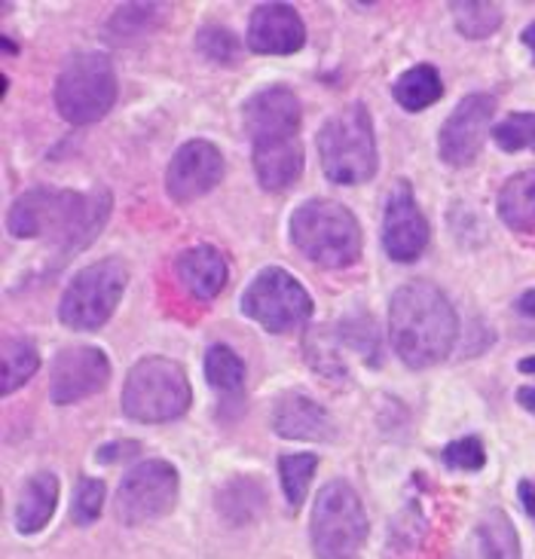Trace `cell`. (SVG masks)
Here are the masks:
<instances>
[{"mask_svg":"<svg viewBox=\"0 0 535 559\" xmlns=\"http://www.w3.org/2000/svg\"><path fill=\"white\" fill-rule=\"evenodd\" d=\"M110 193L95 187L90 193L34 187L15 199L7 214V229L15 239H44L56 254L74 258L105 229Z\"/></svg>","mask_w":535,"mask_h":559,"instance_id":"obj_1","label":"cell"},{"mask_svg":"<svg viewBox=\"0 0 535 559\" xmlns=\"http://www.w3.org/2000/svg\"><path fill=\"white\" fill-rule=\"evenodd\" d=\"M389 340L401 361L413 370L441 364L459 340V316L441 287L407 282L389 302Z\"/></svg>","mask_w":535,"mask_h":559,"instance_id":"obj_2","label":"cell"},{"mask_svg":"<svg viewBox=\"0 0 535 559\" xmlns=\"http://www.w3.org/2000/svg\"><path fill=\"white\" fill-rule=\"evenodd\" d=\"M288 236L306 260L324 270H346L361 258V227L355 214L334 199H306L288 221Z\"/></svg>","mask_w":535,"mask_h":559,"instance_id":"obj_3","label":"cell"},{"mask_svg":"<svg viewBox=\"0 0 535 559\" xmlns=\"http://www.w3.org/2000/svg\"><path fill=\"white\" fill-rule=\"evenodd\" d=\"M319 163L334 183L352 187L377 175V135L365 105L343 107L319 129Z\"/></svg>","mask_w":535,"mask_h":559,"instance_id":"obj_4","label":"cell"},{"mask_svg":"<svg viewBox=\"0 0 535 559\" xmlns=\"http://www.w3.org/2000/svg\"><path fill=\"white\" fill-rule=\"evenodd\" d=\"M193 392L183 367L171 358L138 361L122 385V413L144 425L181 419L190 409Z\"/></svg>","mask_w":535,"mask_h":559,"instance_id":"obj_5","label":"cell"},{"mask_svg":"<svg viewBox=\"0 0 535 559\" xmlns=\"http://www.w3.org/2000/svg\"><path fill=\"white\" fill-rule=\"evenodd\" d=\"M120 83L107 52H76L56 80V107L71 126H90L117 105Z\"/></svg>","mask_w":535,"mask_h":559,"instance_id":"obj_6","label":"cell"},{"mask_svg":"<svg viewBox=\"0 0 535 559\" xmlns=\"http://www.w3.org/2000/svg\"><path fill=\"white\" fill-rule=\"evenodd\" d=\"M312 550L319 559H352L367 538V514L349 480H331L312 501Z\"/></svg>","mask_w":535,"mask_h":559,"instance_id":"obj_7","label":"cell"},{"mask_svg":"<svg viewBox=\"0 0 535 559\" xmlns=\"http://www.w3.org/2000/svg\"><path fill=\"white\" fill-rule=\"evenodd\" d=\"M129 285V270L117 258L98 260L71 278L59 302V321L71 331H102L117 312Z\"/></svg>","mask_w":535,"mask_h":559,"instance_id":"obj_8","label":"cell"},{"mask_svg":"<svg viewBox=\"0 0 535 559\" xmlns=\"http://www.w3.org/2000/svg\"><path fill=\"white\" fill-rule=\"evenodd\" d=\"M239 309L263 331L288 333L304 328L312 318V297L288 270L266 266L242 290Z\"/></svg>","mask_w":535,"mask_h":559,"instance_id":"obj_9","label":"cell"},{"mask_svg":"<svg viewBox=\"0 0 535 559\" xmlns=\"http://www.w3.org/2000/svg\"><path fill=\"white\" fill-rule=\"evenodd\" d=\"M178 468L166 459H147L122 477L117 489V520L126 526H141L171 514L178 501Z\"/></svg>","mask_w":535,"mask_h":559,"instance_id":"obj_10","label":"cell"},{"mask_svg":"<svg viewBox=\"0 0 535 559\" xmlns=\"http://www.w3.org/2000/svg\"><path fill=\"white\" fill-rule=\"evenodd\" d=\"M492 114H496V98L487 92H472L459 102L456 110L443 120L438 135V153L447 166L465 168L480 156Z\"/></svg>","mask_w":535,"mask_h":559,"instance_id":"obj_11","label":"cell"},{"mask_svg":"<svg viewBox=\"0 0 535 559\" xmlns=\"http://www.w3.org/2000/svg\"><path fill=\"white\" fill-rule=\"evenodd\" d=\"M110 382V361L98 346L61 348L49 370V397L52 404H76L83 397L105 392Z\"/></svg>","mask_w":535,"mask_h":559,"instance_id":"obj_12","label":"cell"},{"mask_svg":"<svg viewBox=\"0 0 535 559\" xmlns=\"http://www.w3.org/2000/svg\"><path fill=\"white\" fill-rule=\"evenodd\" d=\"M428 245V221L419 212L411 183L397 181L385 199L382 214V248L395 263H411Z\"/></svg>","mask_w":535,"mask_h":559,"instance_id":"obj_13","label":"cell"},{"mask_svg":"<svg viewBox=\"0 0 535 559\" xmlns=\"http://www.w3.org/2000/svg\"><path fill=\"white\" fill-rule=\"evenodd\" d=\"M224 156L212 141H187L166 168V190L175 202H193L224 181Z\"/></svg>","mask_w":535,"mask_h":559,"instance_id":"obj_14","label":"cell"},{"mask_svg":"<svg viewBox=\"0 0 535 559\" xmlns=\"http://www.w3.org/2000/svg\"><path fill=\"white\" fill-rule=\"evenodd\" d=\"M306 44V25L290 3H260L248 19V49L258 56H290Z\"/></svg>","mask_w":535,"mask_h":559,"instance_id":"obj_15","label":"cell"},{"mask_svg":"<svg viewBox=\"0 0 535 559\" xmlns=\"http://www.w3.org/2000/svg\"><path fill=\"white\" fill-rule=\"evenodd\" d=\"M300 98L288 86H266L254 92L242 107L245 132L254 141L278 135H300Z\"/></svg>","mask_w":535,"mask_h":559,"instance_id":"obj_16","label":"cell"},{"mask_svg":"<svg viewBox=\"0 0 535 559\" xmlns=\"http://www.w3.org/2000/svg\"><path fill=\"white\" fill-rule=\"evenodd\" d=\"M273 431L278 438L306 440V443H328L336 438L331 413L304 392H288L275 401Z\"/></svg>","mask_w":535,"mask_h":559,"instance_id":"obj_17","label":"cell"},{"mask_svg":"<svg viewBox=\"0 0 535 559\" xmlns=\"http://www.w3.org/2000/svg\"><path fill=\"white\" fill-rule=\"evenodd\" d=\"M251 163L258 171V181L263 190L278 193L297 183L300 171H304V141L300 135H282L270 138V141H258L251 144Z\"/></svg>","mask_w":535,"mask_h":559,"instance_id":"obj_18","label":"cell"},{"mask_svg":"<svg viewBox=\"0 0 535 559\" xmlns=\"http://www.w3.org/2000/svg\"><path fill=\"white\" fill-rule=\"evenodd\" d=\"M175 275L181 287L199 302H212L229 278L227 258L212 248V245H197V248H187L175 260Z\"/></svg>","mask_w":535,"mask_h":559,"instance_id":"obj_19","label":"cell"},{"mask_svg":"<svg viewBox=\"0 0 535 559\" xmlns=\"http://www.w3.org/2000/svg\"><path fill=\"white\" fill-rule=\"evenodd\" d=\"M59 504V477L52 471H40L25 480L15 501V530L22 535H37L56 514Z\"/></svg>","mask_w":535,"mask_h":559,"instance_id":"obj_20","label":"cell"},{"mask_svg":"<svg viewBox=\"0 0 535 559\" xmlns=\"http://www.w3.org/2000/svg\"><path fill=\"white\" fill-rule=\"evenodd\" d=\"M496 209L504 227L514 233H533L535 229V168H526L504 183L496 199Z\"/></svg>","mask_w":535,"mask_h":559,"instance_id":"obj_21","label":"cell"},{"mask_svg":"<svg viewBox=\"0 0 535 559\" xmlns=\"http://www.w3.org/2000/svg\"><path fill=\"white\" fill-rule=\"evenodd\" d=\"M392 95H395V102L404 110L419 114V110L431 107L443 95L441 74L431 64H413L411 71H404V74L397 76L395 86H392Z\"/></svg>","mask_w":535,"mask_h":559,"instance_id":"obj_22","label":"cell"},{"mask_svg":"<svg viewBox=\"0 0 535 559\" xmlns=\"http://www.w3.org/2000/svg\"><path fill=\"white\" fill-rule=\"evenodd\" d=\"M0 392L13 394L28 382L37 370H40V355L37 346L25 340V336H7L3 348H0Z\"/></svg>","mask_w":535,"mask_h":559,"instance_id":"obj_23","label":"cell"},{"mask_svg":"<svg viewBox=\"0 0 535 559\" xmlns=\"http://www.w3.org/2000/svg\"><path fill=\"white\" fill-rule=\"evenodd\" d=\"M477 557L480 559H520V538L504 511H487L477 523Z\"/></svg>","mask_w":535,"mask_h":559,"instance_id":"obj_24","label":"cell"},{"mask_svg":"<svg viewBox=\"0 0 535 559\" xmlns=\"http://www.w3.org/2000/svg\"><path fill=\"white\" fill-rule=\"evenodd\" d=\"M163 3H122L117 7V13L110 15V22H107V34H110V40H135V37H144V34H151L159 22H163Z\"/></svg>","mask_w":535,"mask_h":559,"instance_id":"obj_25","label":"cell"},{"mask_svg":"<svg viewBox=\"0 0 535 559\" xmlns=\"http://www.w3.org/2000/svg\"><path fill=\"white\" fill-rule=\"evenodd\" d=\"M319 468L316 453H288L278 459V477H282V492L290 511H300L312 484V474Z\"/></svg>","mask_w":535,"mask_h":559,"instance_id":"obj_26","label":"cell"},{"mask_svg":"<svg viewBox=\"0 0 535 559\" xmlns=\"http://www.w3.org/2000/svg\"><path fill=\"white\" fill-rule=\"evenodd\" d=\"M453 19L462 37L468 40H487L502 28V7L499 3H484V0H462L453 3Z\"/></svg>","mask_w":535,"mask_h":559,"instance_id":"obj_27","label":"cell"},{"mask_svg":"<svg viewBox=\"0 0 535 559\" xmlns=\"http://www.w3.org/2000/svg\"><path fill=\"white\" fill-rule=\"evenodd\" d=\"M205 377L217 392L236 394L245 385V361L224 343H217L205 352Z\"/></svg>","mask_w":535,"mask_h":559,"instance_id":"obj_28","label":"cell"},{"mask_svg":"<svg viewBox=\"0 0 535 559\" xmlns=\"http://www.w3.org/2000/svg\"><path fill=\"white\" fill-rule=\"evenodd\" d=\"M489 135L504 153L535 151V114H508Z\"/></svg>","mask_w":535,"mask_h":559,"instance_id":"obj_29","label":"cell"},{"mask_svg":"<svg viewBox=\"0 0 535 559\" xmlns=\"http://www.w3.org/2000/svg\"><path fill=\"white\" fill-rule=\"evenodd\" d=\"M197 49L209 61H214V64H227V68L242 59L239 37L229 28H224V25H205V28L199 31Z\"/></svg>","mask_w":535,"mask_h":559,"instance_id":"obj_30","label":"cell"},{"mask_svg":"<svg viewBox=\"0 0 535 559\" xmlns=\"http://www.w3.org/2000/svg\"><path fill=\"white\" fill-rule=\"evenodd\" d=\"M105 480H92V477H83L74 489V501H71V520L76 526H90L102 516V508H105Z\"/></svg>","mask_w":535,"mask_h":559,"instance_id":"obj_31","label":"cell"},{"mask_svg":"<svg viewBox=\"0 0 535 559\" xmlns=\"http://www.w3.org/2000/svg\"><path fill=\"white\" fill-rule=\"evenodd\" d=\"M443 465L453 471H480L487 465V453H484V443L477 438H462L453 440L443 447Z\"/></svg>","mask_w":535,"mask_h":559,"instance_id":"obj_32","label":"cell"},{"mask_svg":"<svg viewBox=\"0 0 535 559\" xmlns=\"http://www.w3.org/2000/svg\"><path fill=\"white\" fill-rule=\"evenodd\" d=\"M306 361L312 364L324 379H334V382L340 379V382H346V377H349L343 361H340V355H336L334 348L321 346L319 340H309V343H306Z\"/></svg>","mask_w":535,"mask_h":559,"instance_id":"obj_33","label":"cell"},{"mask_svg":"<svg viewBox=\"0 0 535 559\" xmlns=\"http://www.w3.org/2000/svg\"><path fill=\"white\" fill-rule=\"evenodd\" d=\"M138 453H141L138 440H117V443H105L98 450V462L102 465H114V462H122V459H135Z\"/></svg>","mask_w":535,"mask_h":559,"instance_id":"obj_34","label":"cell"},{"mask_svg":"<svg viewBox=\"0 0 535 559\" xmlns=\"http://www.w3.org/2000/svg\"><path fill=\"white\" fill-rule=\"evenodd\" d=\"M518 370L520 373H530V377L535 379V355L533 358H523V361L518 364ZM514 397H518L520 407L535 413V382H530V385H520L518 392H514Z\"/></svg>","mask_w":535,"mask_h":559,"instance_id":"obj_35","label":"cell"},{"mask_svg":"<svg viewBox=\"0 0 535 559\" xmlns=\"http://www.w3.org/2000/svg\"><path fill=\"white\" fill-rule=\"evenodd\" d=\"M518 499L523 504V511L535 520V480H520Z\"/></svg>","mask_w":535,"mask_h":559,"instance_id":"obj_36","label":"cell"},{"mask_svg":"<svg viewBox=\"0 0 535 559\" xmlns=\"http://www.w3.org/2000/svg\"><path fill=\"white\" fill-rule=\"evenodd\" d=\"M518 312L526 318H535V287L533 290H526L523 297L518 300Z\"/></svg>","mask_w":535,"mask_h":559,"instance_id":"obj_37","label":"cell"},{"mask_svg":"<svg viewBox=\"0 0 535 559\" xmlns=\"http://www.w3.org/2000/svg\"><path fill=\"white\" fill-rule=\"evenodd\" d=\"M520 40L530 46V52H533V61H535V22H533V25H526V28H523Z\"/></svg>","mask_w":535,"mask_h":559,"instance_id":"obj_38","label":"cell"}]
</instances>
